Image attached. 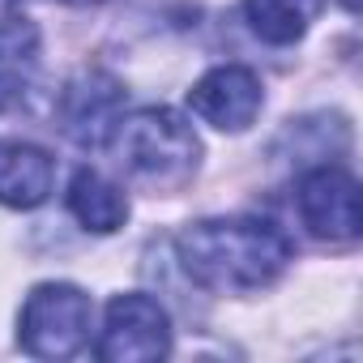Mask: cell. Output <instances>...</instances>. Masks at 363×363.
<instances>
[{
	"label": "cell",
	"mask_w": 363,
	"mask_h": 363,
	"mask_svg": "<svg viewBox=\"0 0 363 363\" xmlns=\"http://www.w3.org/2000/svg\"><path fill=\"white\" fill-rule=\"evenodd\" d=\"M179 265L189 278L218 295L269 286L291 265V240L265 218H206L179 231Z\"/></svg>",
	"instance_id": "obj_1"
},
{
	"label": "cell",
	"mask_w": 363,
	"mask_h": 363,
	"mask_svg": "<svg viewBox=\"0 0 363 363\" xmlns=\"http://www.w3.org/2000/svg\"><path fill=\"white\" fill-rule=\"evenodd\" d=\"M107 145L116 150V162L133 184H145L154 193L184 189L201 158V141L193 124L184 116H175L171 107H145V111L120 116Z\"/></svg>",
	"instance_id": "obj_2"
},
{
	"label": "cell",
	"mask_w": 363,
	"mask_h": 363,
	"mask_svg": "<svg viewBox=\"0 0 363 363\" xmlns=\"http://www.w3.org/2000/svg\"><path fill=\"white\" fill-rule=\"evenodd\" d=\"M18 342L35 359H69L90 342V295L73 282H43L26 295Z\"/></svg>",
	"instance_id": "obj_3"
},
{
	"label": "cell",
	"mask_w": 363,
	"mask_h": 363,
	"mask_svg": "<svg viewBox=\"0 0 363 363\" xmlns=\"http://www.w3.org/2000/svg\"><path fill=\"white\" fill-rule=\"evenodd\" d=\"M99 359L103 363H145L171 354V320L158 299L150 295H116L107 303L103 337H99Z\"/></svg>",
	"instance_id": "obj_4"
},
{
	"label": "cell",
	"mask_w": 363,
	"mask_h": 363,
	"mask_svg": "<svg viewBox=\"0 0 363 363\" xmlns=\"http://www.w3.org/2000/svg\"><path fill=\"white\" fill-rule=\"evenodd\" d=\"M295 210H299L303 227L316 240H329V244H346L363 227L359 184H354V175H346L342 167H312V171H303L299 184H295Z\"/></svg>",
	"instance_id": "obj_5"
},
{
	"label": "cell",
	"mask_w": 363,
	"mask_h": 363,
	"mask_svg": "<svg viewBox=\"0 0 363 363\" xmlns=\"http://www.w3.org/2000/svg\"><path fill=\"white\" fill-rule=\"evenodd\" d=\"M124 116V86L111 73H82L60 94V133L82 150H103Z\"/></svg>",
	"instance_id": "obj_6"
},
{
	"label": "cell",
	"mask_w": 363,
	"mask_h": 363,
	"mask_svg": "<svg viewBox=\"0 0 363 363\" xmlns=\"http://www.w3.org/2000/svg\"><path fill=\"white\" fill-rule=\"evenodd\" d=\"M189 103H193V111L206 124H214L223 133H244L257 120V111L265 103V90H261V77L252 69H244V65H218V69H210L189 90Z\"/></svg>",
	"instance_id": "obj_7"
},
{
	"label": "cell",
	"mask_w": 363,
	"mask_h": 363,
	"mask_svg": "<svg viewBox=\"0 0 363 363\" xmlns=\"http://www.w3.org/2000/svg\"><path fill=\"white\" fill-rule=\"evenodd\" d=\"M56 179V162L48 150L30 141H0V206L35 210L48 201Z\"/></svg>",
	"instance_id": "obj_8"
},
{
	"label": "cell",
	"mask_w": 363,
	"mask_h": 363,
	"mask_svg": "<svg viewBox=\"0 0 363 363\" xmlns=\"http://www.w3.org/2000/svg\"><path fill=\"white\" fill-rule=\"evenodd\" d=\"M35 60H39V30L30 26V18H22L13 5L0 0V111L26 94Z\"/></svg>",
	"instance_id": "obj_9"
},
{
	"label": "cell",
	"mask_w": 363,
	"mask_h": 363,
	"mask_svg": "<svg viewBox=\"0 0 363 363\" xmlns=\"http://www.w3.org/2000/svg\"><path fill=\"white\" fill-rule=\"evenodd\" d=\"M69 214L86 227V231H99V235H111L128 223V197L124 189H116L107 175L82 167L73 179H69Z\"/></svg>",
	"instance_id": "obj_10"
},
{
	"label": "cell",
	"mask_w": 363,
	"mask_h": 363,
	"mask_svg": "<svg viewBox=\"0 0 363 363\" xmlns=\"http://www.w3.org/2000/svg\"><path fill=\"white\" fill-rule=\"evenodd\" d=\"M316 5L320 0H244V13H248V26L265 43L286 48V43L303 39L308 22L316 18Z\"/></svg>",
	"instance_id": "obj_11"
},
{
	"label": "cell",
	"mask_w": 363,
	"mask_h": 363,
	"mask_svg": "<svg viewBox=\"0 0 363 363\" xmlns=\"http://www.w3.org/2000/svg\"><path fill=\"white\" fill-rule=\"evenodd\" d=\"M337 5H342L346 13H354V9H359V0H337Z\"/></svg>",
	"instance_id": "obj_12"
},
{
	"label": "cell",
	"mask_w": 363,
	"mask_h": 363,
	"mask_svg": "<svg viewBox=\"0 0 363 363\" xmlns=\"http://www.w3.org/2000/svg\"><path fill=\"white\" fill-rule=\"evenodd\" d=\"M65 5H103V0H65Z\"/></svg>",
	"instance_id": "obj_13"
}]
</instances>
